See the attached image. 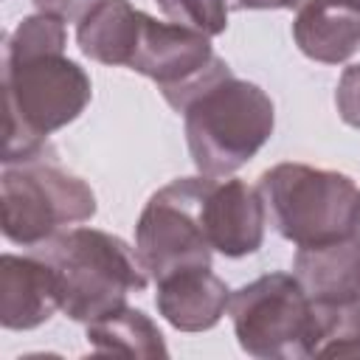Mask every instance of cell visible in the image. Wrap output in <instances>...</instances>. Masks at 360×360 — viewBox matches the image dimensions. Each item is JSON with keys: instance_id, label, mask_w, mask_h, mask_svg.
Segmentation results:
<instances>
[{"instance_id": "obj_5", "label": "cell", "mask_w": 360, "mask_h": 360, "mask_svg": "<svg viewBox=\"0 0 360 360\" xmlns=\"http://www.w3.org/2000/svg\"><path fill=\"white\" fill-rule=\"evenodd\" d=\"M228 312L242 352L259 360L315 357L323 343L318 312L290 273H267L239 287Z\"/></svg>"}, {"instance_id": "obj_22", "label": "cell", "mask_w": 360, "mask_h": 360, "mask_svg": "<svg viewBox=\"0 0 360 360\" xmlns=\"http://www.w3.org/2000/svg\"><path fill=\"white\" fill-rule=\"evenodd\" d=\"M354 239L360 242V202H357V219H354Z\"/></svg>"}, {"instance_id": "obj_14", "label": "cell", "mask_w": 360, "mask_h": 360, "mask_svg": "<svg viewBox=\"0 0 360 360\" xmlns=\"http://www.w3.org/2000/svg\"><path fill=\"white\" fill-rule=\"evenodd\" d=\"M292 37L301 53L315 62H346L360 48V11L326 0H304L292 20Z\"/></svg>"}, {"instance_id": "obj_16", "label": "cell", "mask_w": 360, "mask_h": 360, "mask_svg": "<svg viewBox=\"0 0 360 360\" xmlns=\"http://www.w3.org/2000/svg\"><path fill=\"white\" fill-rule=\"evenodd\" d=\"M68 31L59 17L31 14L3 37V59H25L39 53H65Z\"/></svg>"}, {"instance_id": "obj_21", "label": "cell", "mask_w": 360, "mask_h": 360, "mask_svg": "<svg viewBox=\"0 0 360 360\" xmlns=\"http://www.w3.org/2000/svg\"><path fill=\"white\" fill-rule=\"evenodd\" d=\"M332 6H343V8H352V11H360V0H326Z\"/></svg>"}, {"instance_id": "obj_8", "label": "cell", "mask_w": 360, "mask_h": 360, "mask_svg": "<svg viewBox=\"0 0 360 360\" xmlns=\"http://www.w3.org/2000/svg\"><path fill=\"white\" fill-rule=\"evenodd\" d=\"M292 276L323 315L329 338H360V323L354 318V304L360 298V242L354 236L298 248Z\"/></svg>"}, {"instance_id": "obj_12", "label": "cell", "mask_w": 360, "mask_h": 360, "mask_svg": "<svg viewBox=\"0 0 360 360\" xmlns=\"http://www.w3.org/2000/svg\"><path fill=\"white\" fill-rule=\"evenodd\" d=\"M231 301L228 284L211 267L177 270L158 281V312L180 332H205L219 323Z\"/></svg>"}, {"instance_id": "obj_20", "label": "cell", "mask_w": 360, "mask_h": 360, "mask_svg": "<svg viewBox=\"0 0 360 360\" xmlns=\"http://www.w3.org/2000/svg\"><path fill=\"white\" fill-rule=\"evenodd\" d=\"M301 0H233L236 8H292Z\"/></svg>"}, {"instance_id": "obj_7", "label": "cell", "mask_w": 360, "mask_h": 360, "mask_svg": "<svg viewBox=\"0 0 360 360\" xmlns=\"http://www.w3.org/2000/svg\"><path fill=\"white\" fill-rule=\"evenodd\" d=\"M214 177H177L158 188L135 225V250L155 284L177 270L211 267V242L202 222V202Z\"/></svg>"}, {"instance_id": "obj_17", "label": "cell", "mask_w": 360, "mask_h": 360, "mask_svg": "<svg viewBox=\"0 0 360 360\" xmlns=\"http://www.w3.org/2000/svg\"><path fill=\"white\" fill-rule=\"evenodd\" d=\"M160 11L186 28H194L205 37H219L228 28V14L233 0H155Z\"/></svg>"}, {"instance_id": "obj_2", "label": "cell", "mask_w": 360, "mask_h": 360, "mask_svg": "<svg viewBox=\"0 0 360 360\" xmlns=\"http://www.w3.org/2000/svg\"><path fill=\"white\" fill-rule=\"evenodd\" d=\"M6 143L3 166L56 158L48 135L76 121L93 98L84 68L65 53L3 59Z\"/></svg>"}, {"instance_id": "obj_9", "label": "cell", "mask_w": 360, "mask_h": 360, "mask_svg": "<svg viewBox=\"0 0 360 360\" xmlns=\"http://www.w3.org/2000/svg\"><path fill=\"white\" fill-rule=\"evenodd\" d=\"M214 56L211 37L177 22H158L143 14L129 70L152 79L172 107L208 70Z\"/></svg>"}, {"instance_id": "obj_23", "label": "cell", "mask_w": 360, "mask_h": 360, "mask_svg": "<svg viewBox=\"0 0 360 360\" xmlns=\"http://www.w3.org/2000/svg\"><path fill=\"white\" fill-rule=\"evenodd\" d=\"M354 318H357V323H360V298H357V304H354Z\"/></svg>"}, {"instance_id": "obj_11", "label": "cell", "mask_w": 360, "mask_h": 360, "mask_svg": "<svg viewBox=\"0 0 360 360\" xmlns=\"http://www.w3.org/2000/svg\"><path fill=\"white\" fill-rule=\"evenodd\" d=\"M59 309L53 267L34 256H0V323L6 329H34Z\"/></svg>"}, {"instance_id": "obj_1", "label": "cell", "mask_w": 360, "mask_h": 360, "mask_svg": "<svg viewBox=\"0 0 360 360\" xmlns=\"http://www.w3.org/2000/svg\"><path fill=\"white\" fill-rule=\"evenodd\" d=\"M172 107L183 112L188 155L197 172L208 177H228L242 169L276 127L270 96L259 84L236 79L219 56Z\"/></svg>"}, {"instance_id": "obj_18", "label": "cell", "mask_w": 360, "mask_h": 360, "mask_svg": "<svg viewBox=\"0 0 360 360\" xmlns=\"http://www.w3.org/2000/svg\"><path fill=\"white\" fill-rule=\"evenodd\" d=\"M335 107H338L343 124L360 129V62L349 65L340 73V82L335 90Z\"/></svg>"}, {"instance_id": "obj_10", "label": "cell", "mask_w": 360, "mask_h": 360, "mask_svg": "<svg viewBox=\"0 0 360 360\" xmlns=\"http://www.w3.org/2000/svg\"><path fill=\"white\" fill-rule=\"evenodd\" d=\"M202 222L217 253L228 259L256 253L264 242L267 225L259 188H250L245 180H214L202 202Z\"/></svg>"}, {"instance_id": "obj_19", "label": "cell", "mask_w": 360, "mask_h": 360, "mask_svg": "<svg viewBox=\"0 0 360 360\" xmlns=\"http://www.w3.org/2000/svg\"><path fill=\"white\" fill-rule=\"evenodd\" d=\"M39 14L59 17L62 22H79L98 0H31Z\"/></svg>"}, {"instance_id": "obj_3", "label": "cell", "mask_w": 360, "mask_h": 360, "mask_svg": "<svg viewBox=\"0 0 360 360\" xmlns=\"http://www.w3.org/2000/svg\"><path fill=\"white\" fill-rule=\"evenodd\" d=\"M59 284V309L79 323L98 321L127 307L129 292H141L149 273L121 236L98 228H70L34 248Z\"/></svg>"}, {"instance_id": "obj_13", "label": "cell", "mask_w": 360, "mask_h": 360, "mask_svg": "<svg viewBox=\"0 0 360 360\" xmlns=\"http://www.w3.org/2000/svg\"><path fill=\"white\" fill-rule=\"evenodd\" d=\"M143 14L146 11L135 8L129 0H98L76 25L82 53L98 65L129 68Z\"/></svg>"}, {"instance_id": "obj_6", "label": "cell", "mask_w": 360, "mask_h": 360, "mask_svg": "<svg viewBox=\"0 0 360 360\" xmlns=\"http://www.w3.org/2000/svg\"><path fill=\"white\" fill-rule=\"evenodd\" d=\"M3 236L22 248H37L62 225L84 222L96 214L93 188L65 172L56 158L6 166L0 177Z\"/></svg>"}, {"instance_id": "obj_4", "label": "cell", "mask_w": 360, "mask_h": 360, "mask_svg": "<svg viewBox=\"0 0 360 360\" xmlns=\"http://www.w3.org/2000/svg\"><path fill=\"white\" fill-rule=\"evenodd\" d=\"M267 222L298 248L354 236L360 191L349 174L307 163H278L259 177Z\"/></svg>"}, {"instance_id": "obj_15", "label": "cell", "mask_w": 360, "mask_h": 360, "mask_svg": "<svg viewBox=\"0 0 360 360\" xmlns=\"http://www.w3.org/2000/svg\"><path fill=\"white\" fill-rule=\"evenodd\" d=\"M87 343L96 354H127V357H166V340L155 321L141 309L121 307L98 321L87 323Z\"/></svg>"}]
</instances>
